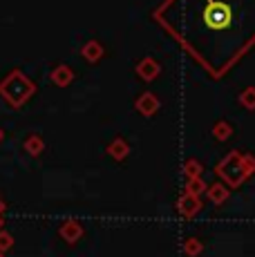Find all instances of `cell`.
Here are the masks:
<instances>
[{"mask_svg":"<svg viewBox=\"0 0 255 257\" xmlns=\"http://www.w3.org/2000/svg\"><path fill=\"white\" fill-rule=\"evenodd\" d=\"M61 235L72 244V241H76L78 237L83 235V228H81V224H76V221H65V224L61 226Z\"/></svg>","mask_w":255,"mask_h":257,"instance_id":"obj_8","label":"cell"},{"mask_svg":"<svg viewBox=\"0 0 255 257\" xmlns=\"http://www.w3.org/2000/svg\"><path fill=\"white\" fill-rule=\"evenodd\" d=\"M159 72H161V67L155 58H144V61L137 65V74H139L144 81H153V78L159 76Z\"/></svg>","mask_w":255,"mask_h":257,"instance_id":"obj_4","label":"cell"},{"mask_svg":"<svg viewBox=\"0 0 255 257\" xmlns=\"http://www.w3.org/2000/svg\"><path fill=\"white\" fill-rule=\"evenodd\" d=\"M206 190L202 177H190L188 179V186H186V192H190V195H202V192Z\"/></svg>","mask_w":255,"mask_h":257,"instance_id":"obj_12","label":"cell"},{"mask_svg":"<svg viewBox=\"0 0 255 257\" xmlns=\"http://www.w3.org/2000/svg\"><path fill=\"white\" fill-rule=\"evenodd\" d=\"M0 257H3V250H0Z\"/></svg>","mask_w":255,"mask_h":257,"instance_id":"obj_21","label":"cell"},{"mask_svg":"<svg viewBox=\"0 0 255 257\" xmlns=\"http://www.w3.org/2000/svg\"><path fill=\"white\" fill-rule=\"evenodd\" d=\"M0 141H3V130H0Z\"/></svg>","mask_w":255,"mask_h":257,"instance_id":"obj_19","label":"cell"},{"mask_svg":"<svg viewBox=\"0 0 255 257\" xmlns=\"http://www.w3.org/2000/svg\"><path fill=\"white\" fill-rule=\"evenodd\" d=\"M137 110H139L141 114L150 116V114H155V112L159 110V101H157L155 94L146 92V94H141V96L137 98Z\"/></svg>","mask_w":255,"mask_h":257,"instance_id":"obj_5","label":"cell"},{"mask_svg":"<svg viewBox=\"0 0 255 257\" xmlns=\"http://www.w3.org/2000/svg\"><path fill=\"white\" fill-rule=\"evenodd\" d=\"M72 78H74V72H72L67 65H58L56 70L52 72V83H54L56 87H65V85H70Z\"/></svg>","mask_w":255,"mask_h":257,"instance_id":"obj_6","label":"cell"},{"mask_svg":"<svg viewBox=\"0 0 255 257\" xmlns=\"http://www.w3.org/2000/svg\"><path fill=\"white\" fill-rule=\"evenodd\" d=\"M103 56V47L99 45L96 41H92V43H87L85 47H83V58L85 61H90V63H96L99 58Z\"/></svg>","mask_w":255,"mask_h":257,"instance_id":"obj_9","label":"cell"},{"mask_svg":"<svg viewBox=\"0 0 255 257\" xmlns=\"http://www.w3.org/2000/svg\"><path fill=\"white\" fill-rule=\"evenodd\" d=\"M0 230H3V219H0Z\"/></svg>","mask_w":255,"mask_h":257,"instance_id":"obj_20","label":"cell"},{"mask_svg":"<svg viewBox=\"0 0 255 257\" xmlns=\"http://www.w3.org/2000/svg\"><path fill=\"white\" fill-rule=\"evenodd\" d=\"M186 172H188V177H199L202 175V166H199L197 161H188V164H186Z\"/></svg>","mask_w":255,"mask_h":257,"instance_id":"obj_17","label":"cell"},{"mask_svg":"<svg viewBox=\"0 0 255 257\" xmlns=\"http://www.w3.org/2000/svg\"><path fill=\"white\" fill-rule=\"evenodd\" d=\"M32 92H34V83L27 76H23L21 72H12L0 83V94L12 103V107H21L32 96Z\"/></svg>","mask_w":255,"mask_h":257,"instance_id":"obj_1","label":"cell"},{"mask_svg":"<svg viewBox=\"0 0 255 257\" xmlns=\"http://www.w3.org/2000/svg\"><path fill=\"white\" fill-rule=\"evenodd\" d=\"M177 208H179L181 215L193 217V215H197V212H199V208H202V201H199L197 195H190V192H186V195L179 199Z\"/></svg>","mask_w":255,"mask_h":257,"instance_id":"obj_3","label":"cell"},{"mask_svg":"<svg viewBox=\"0 0 255 257\" xmlns=\"http://www.w3.org/2000/svg\"><path fill=\"white\" fill-rule=\"evenodd\" d=\"M12 244H14V237L9 235V233H5V230H0V250H7V248H12Z\"/></svg>","mask_w":255,"mask_h":257,"instance_id":"obj_16","label":"cell"},{"mask_svg":"<svg viewBox=\"0 0 255 257\" xmlns=\"http://www.w3.org/2000/svg\"><path fill=\"white\" fill-rule=\"evenodd\" d=\"M5 210V204H3V201H0V212H3Z\"/></svg>","mask_w":255,"mask_h":257,"instance_id":"obj_18","label":"cell"},{"mask_svg":"<svg viewBox=\"0 0 255 257\" xmlns=\"http://www.w3.org/2000/svg\"><path fill=\"white\" fill-rule=\"evenodd\" d=\"M107 155L112 157V159H116V161H123L128 155H130V146L123 141V139H114L107 146Z\"/></svg>","mask_w":255,"mask_h":257,"instance_id":"obj_7","label":"cell"},{"mask_svg":"<svg viewBox=\"0 0 255 257\" xmlns=\"http://www.w3.org/2000/svg\"><path fill=\"white\" fill-rule=\"evenodd\" d=\"M186 253H188V255H199V253H202V241L188 239V241H186Z\"/></svg>","mask_w":255,"mask_h":257,"instance_id":"obj_15","label":"cell"},{"mask_svg":"<svg viewBox=\"0 0 255 257\" xmlns=\"http://www.w3.org/2000/svg\"><path fill=\"white\" fill-rule=\"evenodd\" d=\"M213 135L217 137V141H224V139H226V137L230 135V125H228L226 121H219L217 125L213 127Z\"/></svg>","mask_w":255,"mask_h":257,"instance_id":"obj_14","label":"cell"},{"mask_svg":"<svg viewBox=\"0 0 255 257\" xmlns=\"http://www.w3.org/2000/svg\"><path fill=\"white\" fill-rule=\"evenodd\" d=\"M208 195H210V199H213L215 204H222V201H226V188L213 186V188H208Z\"/></svg>","mask_w":255,"mask_h":257,"instance_id":"obj_13","label":"cell"},{"mask_svg":"<svg viewBox=\"0 0 255 257\" xmlns=\"http://www.w3.org/2000/svg\"><path fill=\"white\" fill-rule=\"evenodd\" d=\"M239 103L246 110H255V87H246V90L239 94Z\"/></svg>","mask_w":255,"mask_h":257,"instance_id":"obj_11","label":"cell"},{"mask_svg":"<svg viewBox=\"0 0 255 257\" xmlns=\"http://www.w3.org/2000/svg\"><path fill=\"white\" fill-rule=\"evenodd\" d=\"M43 148H45V146H43V139H41V137H29V139L25 141V150H27L32 157H38V155H41Z\"/></svg>","mask_w":255,"mask_h":257,"instance_id":"obj_10","label":"cell"},{"mask_svg":"<svg viewBox=\"0 0 255 257\" xmlns=\"http://www.w3.org/2000/svg\"><path fill=\"white\" fill-rule=\"evenodd\" d=\"M202 18L208 29H213V32H224V29H228L230 23H233V9H230V5L224 3V0H208L206 9L202 12Z\"/></svg>","mask_w":255,"mask_h":257,"instance_id":"obj_2","label":"cell"}]
</instances>
